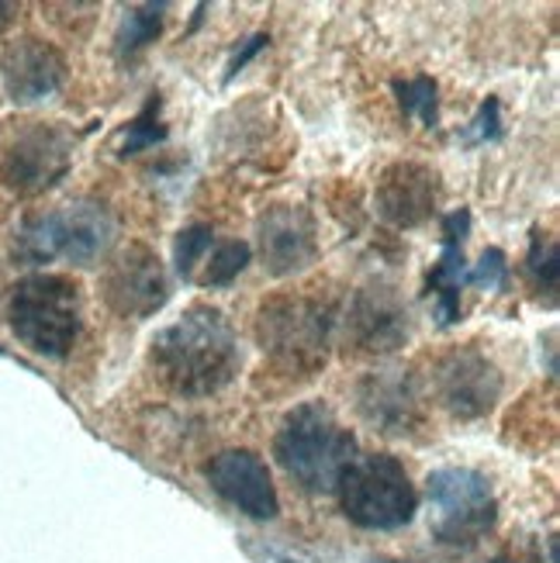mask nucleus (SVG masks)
<instances>
[{
  "mask_svg": "<svg viewBox=\"0 0 560 563\" xmlns=\"http://www.w3.org/2000/svg\"><path fill=\"white\" fill-rule=\"evenodd\" d=\"M250 263V246L246 242H222L215 246L211 260H208V271H205V284L208 287H229Z\"/></svg>",
  "mask_w": 560,
  "mask_h": 563,
  "instance_id": "obj_20",
  "label": "nucleus"
},
{
  "mask_svg": "<svg viewBox=\"0 0 560 563\" xmlns=\"http://www.w3.org/2000/svg\"><path fill=\"white\" fill-rule=\"evenodd\" d=\"M353 432L336 419L322 401L298 405L287 415L274 439V456L284 474L311 495L336 492L339 477L356 460Z\"/></svg>",
  "mask_w": 560,
  "mask_h": 563,
  "instance_id": "obj_2",
  "label": "nucleus"
},
{
  "mask_svg": "<svg viewBox=\"0 0 560 563\" xmlns=\"http://www.w3.org/2000/svg\"><path fill=\"white\" fill-rule=\"evenodd\" d=\"M426 492L432 505V536L447 547H474L498 519L492 481L471 467H443L429 474Z\"/></svg>",
  "mask_w": 560,
  "mask_h": 563,
  "instance_id": "obj_6",
  "label": "nucleus"
},
{
  "mask_svg": "<svg viewBox=\"0 0 560 563\" xmlns=\"http://www.w3.org/2000/svg\"><path fill=\"white\" fill-rule=\"evenodd\" d=\"M163 139H166V129L160 121V97L153 93V101L139 111V118L125 129V135H121V156H135V153L150 150V145H156Z\"/></svg>",
  "mask_w": 560,
  "mask_h": 563,
  "instance_id": "obj_19",
  "label": "nucleus"
},
{
  "mask_svg": "<svg viewBox=\"0 0 560 563\" xmlns=\"http://www.w3.org/2000/svg\"><path fill=\"white\" fill-rule=\"evenodd\" d=\"M471 229V211L460 208L443 222V256L436 260L432 274L426 280L429 294H436V314L440 325H453L460 318V284L468 280L464 266V239Z\"/></svg>",
  "mask_w": 560,
  "mask_h": 563,
  "instance_id": "obj_17",
  "label": "nucleus"
},
{
  "mask_svg": "<svg viewBox=\"0 0 560 563\" xmlns=\"http://www.w3.org/2000/svg\"><path fill=\"white\" fill-rule=\"evenodd\" d=\"M260 253L274 277L305 271L319 256L311 214L301 205H274L260 218Z\"/></svg>",
  "mask_w": 560,
  "mask_h": 563,
  "instance_id": "obj_13",
  "label": "nucleus"
},
{
  "mask_svg": "<svg viewBox=\"0 0 560 563\" xmlns=\"http://www.w3.org/2000/svg\"><path fill=\"white\" fill-rule=\"evenodd\" d=\"M371 563H387V560H371Z\"/></svg>",
  "mask_w": 560,
  "mask_h": 563,
  "instance_id": "obj_27",
  "label": "nucleus"
},
{
  "mask_svg": "<svg viewBox=\"0 0 560 563\" xmlns=\"http://www.w3.org/2000/svg\"><path fill=\"white\" fill-rule=\"evenodd\" d=\"M468 284H477V287H488V290H505L508 287V263H505V253L502 250H488L481 256L477 271L468 274Z\"/></svg>",
  "mask_w": 560,
  "mask_h": 563,
  "instance_id": "obj_24",
  "label": "nucleus"
},
{
  "mask_svg": "<svg viewBox=\"0 0 560 563\" xmlns=\"http://www.w3.org/2000/svg\"><path fill=\"white\" fill-rule=\"evenodd\" d=\"M436 398L457 419H481L488 415L502 395V374L498 366L477 353V350H453L440 360L432 374Z\"/></svg>",
  "mask_w": 560,
  "mask_h": 563,
  "instance_id": "obj_8",
  "label": "nucleus"
},
{
  "mask_svg": "<svg viewBox=\"0 0 560 563\" xmlns=\"http://www.w3.org/2000/svg\"><path fill=\"white\" fill-rule=\"evenodd\" d=\"M360 411L367 415L374 426H381V432H395V435H405L422 422L419 395L402 371L374 374L363 380L360 384Z\"/></svg>",
  "mask_w": 560,
  "mask_h": 563,
  "instance_id": "obj_16",
  "label": "nucleus"
},
{
  "mask_svg": "<svg viewBox=\"0 0 560 563\" xmlns=\"http://www.w3.org/2000/svg\"><path fill=\"white\" fill-rule=\"evenodd\" d=\"M211 250V229L208 225H190L177 235V246H174V256H177V271L180 277H190L198 260Z\"/></svg>",
  "mask_w": 560,
  "mask_h": 563,
  "instance_id": "obj_23",
  "label": "nucleus"
},
{
  "mask_svg": "<svg viewBox=\"0 0 560 563\" xmlns=\"http://www.w3.org/2000/svg\"><path fill=\"white\" fill-rule=\"evenodd\" d=\"M150 363L174 395L205 398L235 377L239 342L222 311L198 305L153 339Z\"/></svg>",
  "mask_w": 560,
  "mask_h": 563,
  "instance_id": "obj_1",
  "label": "nucleus"
},
{
  "mask_svg": "<svg viewBox=\"0 0 560 563\" xmlns=\"http://www.w3.org/2000/svg\"><path fill=\"white\" fill-rule=\"evenodd\" d=\"M266 42H271V38H266V35H253L250 42H246V48H242V53H235V59L229 63V73H226V80H232L235 77V73L242 69V66H246L256 53H260V48L266 45Z\"/></svg>",
  "mask_w": 560,
  "mask_h": 563,
  "instance_id": "obj_26",
  "label": "nucleus"
},
{
  "mask_svg": "<svg viewBox=\"0 0 560 563\" xmlns=\"http://www.w3.org/2000/svg\"><path fill=\"white\" fill-rule=\"evenodd\" d=\"M502 139V121H498V101L488 97V101L481 104L477 118L471 121V132H468V142H498Z\"/></svg>",
  "mask_w": 560,
  "mask_h": 563,
  "instance_id": "obj_25",
  "label": "nucleus"
},
{
  "mask_svg": "<svg viewBox=\"0 0 560 563\" xmlns=\"http://www.w3.org/2000/svg\"><path fill=\"white\" fill-rule=\"evenodd\" d=\"M208 484L215 495H222L232 508H239L250 519H274L281 511V498L266 463L250 450H226L211 456L208 463Z\"/></svg>",
  "mask_w": 560,
  "mask_h": 563,
  "instance_id": "obj_11",
  "label": "nucleus"
},
{
  "mask_svg": "<svg viewBox=\"0 0 560 563\" xmlns=\"http://www.w3.org/2000/svg\"><path fill=\"white\" fill-rule=\"evenodd\" d=\"M377 214L395 229L429 222L440 201V177L422 163H392L377 180Z\"/></svg>",
  "mask_w": 560,
  "mask_h": 563,
  "instance_id": "obj_12",
  "label": "nucleus"
},
{
  "mask_svg": "<svg viewBox=\"0 0 560 563\" xmlns=\"http://www.w3.org/2000/svg\"><path fill=\"white\" fill-rule=\"evenodd\" d=\"M343 516L371 532H395L416 519L419 495L405 463L387 453L356 456L336 484Z\"/></svg>",
  "mask_w": 560,
  "mask_h": 563,
  "instance_id": "obj_4",
  "label": "nucleus"
},
{
  "mask_svg": "<svg viewBox=\"0 0 560 563\" xmlns=\"http://www.w3.org/2000/svg\"><path fill=\"white\" fill-rule=\"evenodd\" d=\"M332 305L308 294H281L263 301L256 314V335L263 350L290 371H319L332 335Z\"/></svg>",
  "mask_w": 560,
  "mask_h": 563,
  "instance_id": "obj_5",
  "label": "nucleus"
},
{
  "mask_svg": "<svg viewBox=\"0 0 560 563\" xmlns=\"http://www.w3.org/2000/svg\"><path fill=\"white\" fill-rule=\"evenodd\" d=\"M105 298L125 318L156 314L169 298L160 256L150 246H142V242H132L129 250H121L105 271Z\"/></svg>",
  "mask_w": 560,
  "mask_h": 563,
  "instance_id": "obj_9",
  "label": "nucleus"
},
{
  "mask_svg": "<svg viewBox=\"0 0 560 563\" xmlns=\"http://www.w3.org/2000/svg\"><path fill=\"white\" fill-rule=\"evenodd\" d=\"M395 93L405 108V114L419 118L422 125L436 129V121H440V108H436V84L429 77H419V80H408V84H395Z\"/></svg>",
  "mask_w": 560,
  "mask_h": 563,
  "instance_id": "obj_21",
  "label": "nucleus"
},
{
  "mask_svg": "<svg viewBox=\"0 0 560 563\" xmlns=\"http://www.w3.org/2000/svg\"><path fill=\"white\" fill-rule=\"evenodd\" d=\"M526 271L532 274V280H537V287L550 290V298H553V290H557V246H553V239H543V232L532 235V250L526 256Z\"/></svg>",
  "mask_w": 560,
  "mask_h": 563,
  "instance_id": "obj_22",
  "label": "nucleus"
},
{
  "mask_svg": "<svg viewBox=\"0 0 560 563\" xmlns=\"http://www.w3.org/2000/svg\"><path fill=\"white\" fill-rule=\"evenodd\" d=\"M0 77L14 104H35L66 84V59L42 38H18L0 59Z\"/></svg>",
  "mask_w": 560,
  "mask_h": 563,
  "instance_id": "obj_14",
  "label": "nucleus"
},
{
  "mask_svg": "<svg viewBox=\"0 0 560 563\" xmlns=\"http://www.w3.org/2000/svg\"><path fill=\"white\" fill-rule=\"evenodd\" d=\"M8 318L14 335L39 356H66L84 329L80 284L59 274H32L11 290Z\"/></svg>",
  "mask_w": 560,
  "mask_h": 563,
  "instance_id": "obj_3",
  "label": "nucleus"
},
{
  "mask_svg": "<svg viewBox=\"0 0 560 563\" xmlns=\"http://www.w3.org/2000/svg\"><path fill=\"white\" fill-rule=\"evenodd\" d=\"M73 159V139L59 125H35L21 132L4 156V180L21 194H42L59 184Z\"/></svg>",
  "mask_w": 560,
  "mask_h": 563,
  "instance_id": "obj_10",
  "label": "nucleus"
},
{
  "mask_svg": "<svg viewBox=\"0 0 560 563\" xmlns=\"http://www.w3.org/2000/svg\"><path fill=\"white\" fill-rule=\"evenodd\" d=\"M163 11L166 4H142V8H132L121 21V32H118V53L121 56H135L142 53L145 45L156 42L160 29H163Z\"/></svg>",
  "mask_w": 560,
  "mask_h": 563,
  "instance_id": "obj_18",
  "label": "nucleus"
},
{
  "mask_svg": "<svg viewBox=\"0 0 560 563\" xmlns=\"http://www.w3.org/2000/svg\"><path fill=\"white\" fill-rule=\"evenodd\" d=\"M350 335L360 350L387 353L408 339V311L387 287H367L356 294L350 311Z\"/></svg>",
  "mask_w": 560,
  "mask_h": 563,
  "instance_id": "obj_15",
  "label": "nucleus"
},
{
  "mask_svg": "<svg viewBox=\"0 0 560 563\" xmlns=\"http://www.w3.org/2000/svg\"><path fill=\"white\" fill-rule=\"evenodd\" d=\"M114 239V218L105 205L77 201L59 211H48L21 232V253L45 263V260H69L77 266H90Z\"/></svg>",
  "mask_w": 560,
  "mask_h": 563,
  "instance_id": "obj_7",
  "label": "nucleus"
}]
</instances>
